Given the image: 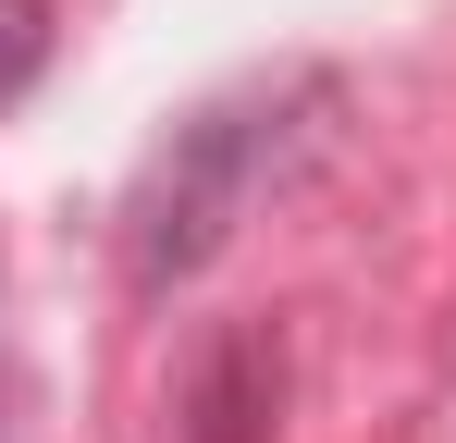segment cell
Listing matches in <instances>:
<instances>
[{
  "mask_svg": "<svg viewBox=\"0 0 456 443\" xmlns=\"http://www.w3.org/2000/svg\"><path fill=\"white\" fill-rule=\"evenodd\" d=\"M259 111H198L185 136L160 148L149 197H136V234H124V259H136V284H185V271H210L223 259L234 210H247V185H259Z\"/></svg>",
  "mask_w": 456,
  "mask_h": 443,
  "instance_id": "1",
  "label": "cell"
},
{
  "mask_svg": "<svg viewBox=\"0 0 456 443\" xmlns=\"http://www.w3.org/2000/svg\"><path fill=\"white\" fill-rule=\"evenodd\" d=\"M50 62V0H0V99H25Z\"/></svg>",
  "mask_w": 456,
  "mask_h": 443,
  "instance_id": "2",
  "label": "cell"
}]
</instances>
